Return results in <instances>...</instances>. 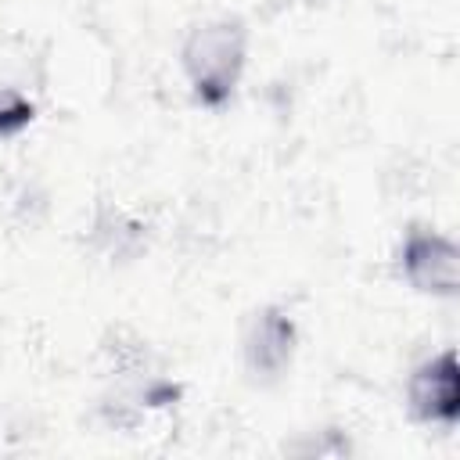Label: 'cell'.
I'll use <instances>...</instances> for the list:
<instances>
[{"label":"cell","mask_w":460,"mask_h":460,"mask_svg":"<svg viewBox=\"0 0 460 460\" xmlns=\"http://www.w3.org/2000/svg\"><path fill=\"white\" fill-rule=\"evenodd\" d=\"M180 68L201 108H223L248 68V29L230 14L190 25L180 47Z\"/></svg>","instance_id":"obj_1"},{"label":"cell","mask_w":460,"mask_h":460,"mask_svg":"<svg viewBox=\"0 0 460 460\" xmlns=\"http://www.w3.org/2000/svg\"><path fill=\"white\" fill-rule=\"evenodd\" d=\"M399 277L431 298H456L460 291V248L435 226H410L395 248Z\"/></svg>","instance_id":"obj_2"},{"label":"cell","mask_w":460,"mask_h":460,"mask_svg":"<svg viewBox=\"0 0 460 460\" xmlns=\"http://www.w3.org/2000/svg\"><path fill=\"white\" fill-rule=\"evenodd\" d=\"M295 341H298V327L291 313H284L280 305L255 309L241 338V356H244L248 374L262 381L280 377L295 359Z\"/></svg>","instance_id":"obj_4"},{"label":"cell","mask_w":460,"mask_h":460,"mask_svg":"<svg viewBox=\"0 0 460 460\" xmlns=\"http://www.w3.org/2000/svg\"><path fill=\"white\" fill-rule=\"evenodd\" d=\"M406 406L428 428H453L460 417V363L456 349L420 359L406 377Z\"/></svg>","instance_id":"obj_3"},{"label":"cell","mask_w":460,"mask_h":460,"mask_svg":"<svg viewBox=\"0 0 460 460\" xmlns=\"http://www.w3.org/2000/svg\"><path fill=\"white\" fill-rule=\"evenodd\" d=\"M32 119H36V104L18 86L0 83V140L18 137L22 129H29Z\"/></svg>","instance_id":"obj_5"}]
</instances>
